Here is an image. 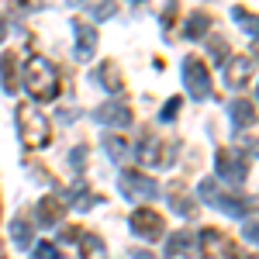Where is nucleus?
I'll return each instance as SVG.
<instances>
[{"instance_id":"nucleus-1","label":"nucleus","mask_w":259,"mask_h":259,"mask_svg":"<svg viewBox=\"0 0 259 259\" xmlns=\"http://www.w3.org/2000/svg\"><path fill=\"white\" fill-rule=\"evenodd\" d=\"M28 90H31L35 100H52L59 94V76H56V69H52L49 62L35 59L28 66Z\"/></svg>"},{"instance_id":"nucleus-2","label":"nucleus","mask_w":259,"mask_h":259,"mask_svg":"<svg viewBox=\"0 0 259 259\" xmlns=\"http://www.w3.org/2000/svg\"><path fill=\"white\" fill-rule=\"evenodd\" d=\"M18 118H21V142L28 149H41L49 142V121L35 107H18Z\"/></svg>"},{"instance_id":"nucleus-3","label":"nucleus","mask_w":259,"mask_h":259,"mask_svg":"<svg viewBox=\"0 0 259 259\" xmlns=\"http://www.w3.org/2000/svg\"><path fill=\"white\" fill-rule=\"evenodd\" d=\"M200 245H204V259H249V256H242L239 245L221 228H204L200 232Z\"/></svg>"},{"instance_id":"nucleus-4","label":"nucleus","mask_w":259,"mask_h":259,"mask_svg":"<svg viewBox=\"0 0 259 259\" xmlns=\"http://www.w3.org/2000/svg\"><path fill=\"white\" fill-rule=\"evenodd\" d=\"M183 83L190 90V97H207L211 94V73L200 59H183Z\"/></svg>"},{"instance_id":"nucleus-5","label":"nucleus","mask_w":259,"mask_h":259,"mask_svg":"<svg viewBox=\"0 0 259 259\" xmlns=\"http://www.w3.org/2000/svg\"><path fill=\"white\" fill-rule=\"evenodd\" d=\"M200 197L211 200V204H214V207H221V211H228V214H245V211H249V204H242L239 197L221 194L218 183H211V180H204V183H200Z\"/></svg>"},{"instance_id":"nucleus-6","label":"nucleus","mask_w":259,"mask_h":259,"mask_svg":"<svg viewBox=\"0 0 259 259\" xmlns=\"http://www.w3.org/2000/svg\"><path fill=\"white\" fill-rule=\"evenodd\" d=\"M132 232H139L142 239H159L162 232H166V225H162V218L152 207H139L132 214Z\"/></svg>"},{"instance_id":"nucleus-7","label":"nucleus","mask_w":259,"mask_h":259,"mask_svg":"<svg viewBox=\"0 0 259 259\" xmlns=\"http://www.w3.org/2000/svg\"><path fill=\"white\" fill-rule=\"evenodd\" d=\"M121 190L128 194V197H135V200H149V197H156V180L152 177H142V173H124V180H121Z\"/></svg>"},{"instance_id":"nucleus-8","label":"nucleus","mask_w":259,"mask_h":259,"mask_svg":"<svg viewBox=\"0 0 259 259\" xmlns=\"http://www.w3.org/2000/svg\"><path fill=\"white\" fill-rule=\"evenodd\" d=\"M214 162H218V177L221 180H228V183H242V180H245V162H242L239 156H232L228 149H221Z\"/></svg>"},{"instance_id":"nucleus-9","label":"nucleus","mask_w":259,"mask_h":259,"mask_svg":"<svg viewBox=\"0 0 259 259\" xmlns=\"http://www.w3.org/2000/svg\"><path fill=\"white\" fill-rule=\"evenodd\" d=\"M97 118L104 121V124H128V118H132V114H128V107H124V104L111 100V104H104V107L97 111Z\"/></svg>"},{"instance_id":"nucleus-10","label":"nucleus","mask_w":259,"mask_h":259,"mask_svg":"<svg viewBox=\"0 0 259 259\" xmlns=\"http://www.w3.org/2000/svg\"><path fill=\"white\" fill-rule=\"evenodd\" d=\"M194 249V232H177L173 239H169V245H166V256L177 259L180 252H190Z\"/></svg>"},{"instance_id":"nucleus-11","label":"nucleus","mask_w":259,"mask_h":259,"mask_svg":"<svg viewBox=\"0 0 259 259\" xmlns=\"http://www.w3.org/2000/svg\"><path fill=\"white\" fill-rule=\"evenodd\" d=\"M97 80L104 83L111 94H121V76H118V66H114V62H104V66H100V69H97Z\"/></svg>"},{"instance_id":"nucleus-12","label":"nucleus","mask_w":259,"mask_h":259,"mask_svg":"<svg viewBox=\"0 0 259 259\" xmlns=\"http://www.w3.org/2000/svg\"><path fill=\"white\" fill-rule=\"evenodd\" d=\"M232 18H235V24H239V28H245V35L259 38V18H256V14H249L245 7H235V11H232Z\"/></svg>"},{"instance_id":"nucleus-13","label":"nucleus","mask_w":259,"mask_h":259,"mask_svg":"<svg viewBox=\"0 0 259 259\" xmlns=\"http://www.w3.org/2000/svg\"><path fill=\"white\" fill-rule=\"evenodd\" d=\"M207 28H211V18H207L204 11H197L194 18L187 21V28H183V38H200V35H204Z\"/></svg>"},{"instance_id":"nucleus-14","label":"nucleus","mask_w":259,"mask_h":259,"mask_svg":"<svg viewBox=\"0 0 259 259\" xmlns=\"http://www.w3.org/2000/svg\"><path fill=\"white\" fill-rule=\"evenodd\" d=\"M62 211H66V204H59L56 197H49V200H41V207H38V218L45 221V225H56V221L62 218Z\"/></svg>"},{"instance_id":"nucleus-15","label":"nucleus","mask_w":259,"mask_h":259,"mask_svg":"<svg viewBox=\"0 0 259 259\" xmlns=\"http://www.w3.org/2000/svg\"><path fill=\"white\" fill-rule=\"evenodd\" d=\"M249 73H252L249 59H235L232 66H228V87H242V83L249 80Z\"/></svg>"},{"instance_id":"nucleus-16","label":"nucleus","mask_w":259,"mask_h":259,"mask_svg":"<svg viewBox=\"0 0 259 259\" xmlns=\"http://www.w3.org/2000/svg\"><path fill=\"white\" fill-rule=\"evenodd\" d=\"M76 35H80V49H76V56L87 59V56L94 52V38H97V35H94V28H90V24H76Z\"/></svg>"},{"instance_id":"nucleus-17","label":"nucleus","mask_w":259,"mask_h":259,"mask_svg":"<svg viewBox=\"0 0 259 259\" xmlns=\"http://www.w3.org/2000/svg\"><path fill=\"white\" fill-rule=\"evenodd\" d=\"M232 118H235V124H252V118H256L252 114V104L249 100H235L232 104Z\"/></svg>"},{"instance_id":"nucleus-18","label":"nucleus","mask_w":259,"mask_h":259,"mask_svg":"<svg viewBox=\"0 0 259 259\" xmlns=\"http://www.w3.org/2000/svg\"><path fill=\"white\" fill-rule=\"evenodd\" d=\"M80 242H83V256L87 259H104V245H100L97 235H80Z\"/></svg>"},{"instance_id":"nucleus-19","label":"nucleus","mask_w":259,"mask_h":259,"mask_svg":"<svg viewBox=\"0 0 259 259\" xmlns=\"http://www.w3.org/2000/svg\"><path fill=\"white\" fill-rule=\"evenodd\" d=\"M14 56H4V62H0V66H4V87H7V90H14V87H18V69H14Z\"/></svg>"},{"instance_id":"nucleus-20","label":"nucleus","mask_w":259,"mask_h":259,"mask_svg":"<svg viewBox=\"0 0 259 259\" xmlns=\"http://www.w3.org/2000/svg\"><path fill=\"white\" fill-rule=\"evenodd\" d=\"M14 242H18V245H28V242H31V232H28L24 221H14Z\"/></svg>"},{"instance_id":"nucleus-21","label":"nucleus","mask_w":259,"mask_h":259,"mask_svg":"<svg viewBox=\"0 0 259 259\" xmlns=\"http://www.w3.org/2000/svg\"><path fill=\"white\" fill-rule=\"evenodd\" d=\"M104 145H107V156H111V159H121V152H124V142L121 139H107Z\"/></svg>"},{"instance_id":"nucleus-22","label":"nucleus","mask_w":259,"mask_h":259,"mask_svg":"<svg viewBox=\"0 0 259 259\" xmlns=\"http://www.w3.org/2000/svg\"><path fill=\"white\" fill-rule=\"evenodd\" d=\"M242 235H245L249 242H256V245H259V221H245V228H242Z\"/></svg>"},{"instance_id":"nucleus-23","label":"nucleus","mask_w":259,"mask_h":259,"mask_svg":"<svg viewBox=\"0 0 259 259\" xmlns=\"http://www.w3.org/2000/svg\"><path fill=\"white\" fill-rule=\"evenodd\" d=\"M177 111H180V97H173L166 107H162V121H173V114H177Z\"/></svg>"},{"instance_id":"nucleus-24","label":"nucleus","mask_w":259,"mask_h":259,"mask_svg":"<svg viewBox=\"0 0 259 259\" xmlns=\"http://www.w3.org/2000/svg\"><path fill=\"white\" fill-rule=\"evenodd\" d=\"M35 256H38V259H59V252H56V245H38Z\"/></svg>"},{"instance_id":"nucleus-25","label":"nucleus","mask_w":259,"mask_h":259,"mask_svg":"<svg viewBox=\"0 0 259 259\" xmlns=\"http://www.w3.org/2000/svg\"><path fill=\"white\" fill-rule=\"evenodd\" d=\"M211 52H214V59H225V56H228V45H225L221 38H214V45H211Z\"/></svg>"},{"instance_id":"nucleus-26","label":"nucleus","mask_w":259,"mask_h":259,"mask_svg":"<svg viewBox=\"0 0 259 259\" xmlns=\"http://www.w3.org/2000/svg\"><path fill=\"white\" fill-rule=\"evenodd\" d=\"M135 259H152V256H149V252H139V256H135Z\"/></svg>"},{"instance_id":"nucleus-27","label":"nucleus","mask_w":259,"mask_h":259,"mask_svg":"<svg viewBox=\"0 0 259 259\" xmlns=\"http://www.w3.org/2000/svg\"><path fill=\"white\" fill-rule=\"evenodd\" d=\"M0 259H4V249H0Z\"/></svg>"}]
</instances>
